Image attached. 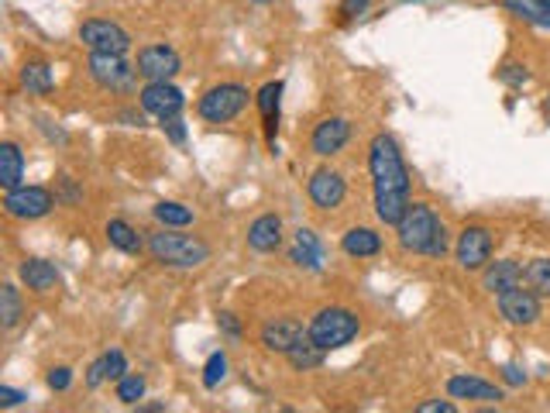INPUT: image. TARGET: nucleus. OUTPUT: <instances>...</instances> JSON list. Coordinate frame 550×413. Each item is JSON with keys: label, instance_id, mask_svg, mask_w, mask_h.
I'll return each mask as SVG.
<instances>
[{"label": "nucleus", "instance_id": "nucleus-45", "mask_svg": "<svg viewBox=\"0 0 550 413\" xmlns=\"http://www.w3.org/2000/svg\"><path fill=\"white\" fill-rule=\"evenodd\" d=\"M142 413H162L166 410V403H148V407H138Z\"/></svg>", "mask_w": 550, "mask_h": 413}, {"label": "nucleus", "instance_id": "nucleus-8", "mask_svg": "<svg viewBox=\"0 0 550 413\" xmlns=\"http://www.w3.org/2000/svg\"><path fill=\"white\" fill-rule=\"evenodd\" d=\"M86 73H90V79H94L96 87H103V90H118V94H127V90L135 87L138 66H131L124 55L90 52V59H86Z\"/></svg>", "mask_w": 550, "mask_h": 413}, {"label": "nucleus", "instance_id": "nucleus-38", "mask_svg": "<svg viewBox=\"0 0 550 413\" xmlns=\"http://www.w3.org/2000/svg\"><path fill=\"white\" fill-rule=\"evenodd\" d=\"M21 403H28V392H21V389H11V386H0V407H4V410L21 407Z\"/></svg>", "mask_w": 550, "mask_h": 413}, {"label": "nucleus", "instance_id": "nucleus-1", "mask_svg": "<svg viewBox=\"0 0 550 413\" xmlns=\"http://www.w3.org/2000/svg\"><path fill=\"white\" fill-rule=\"evenodd\" d=\"M368 172H372V194H375V218L385 227H396L409 211V169L392 135H375L368 145Z\"/></svg>", "mask_w": 550, "mask_h": 413}, {"label": "nucleus", "instance_id": "nucleus-36", "mask_svg": "<svg viewBox=\"0 0 550 413\" xmlns=\"http://www.w3.org/2000/svg\"><path fill=\"white\" fill-rule=\"evenodd\" d=\"M368 4H372V0H341L337 14H341V21H355L358 14H365V11H368Z\"/></svg>", "mask_w": 550, "mask_h": 413}, {"label": "nucleus", "instance_id": "nucleus-22", "mask_svg": "<svg viewBox=\"0 0 550 413\" xmlns=\"http://www.w3.org/2000/svg\"><path fill=\"white\" fill-rule=\"evenodd\" d=\"M341 252L348 259H375L382 252V235L375 227H365V224H355L341 235Z\"/></svg>", "mask_w": 550, "mask_h": 413}, {"label": "nucleus", "instance_id": "nucleus-23", "mask_svg": "<svg viewBox=\"0 0 550 413\" xmlns=\"http://www.w3.org/2000/svg\"><path fill=\"white\" fill-rule=\"evenodd\" d=\"M107 242L111 248H118L124 255H142L148 252V238H142V231L135 227V224H127V220H107Z\"/></svg>", "mask_w": 550, "mask_h": 413}, {"label": "nucleus", "instance_id": "nucleus-31", "mask_svg": "<svg viewBox=\"0 0 550 413\" xmlns=\"http://www.w3.org/2000/svg\"><path fill=\"white\" fill-rule=\"evenodd\" d=\"M114 392H118V400L124 403V407H138L144 400V389H148V383H144V376H138V372H127L120 383H114Z\"/></svg>", "mask_w": 550, "mask_h": 413}, {"label": "nucleus", "instance_id": "nucleus-7", "mask_svg": "<svg viewBox=\"0 0 550 413\" xmlns=\"http://www.w3.org/2000/svg\"><path fill=\"white\" fill-rule=\"evenodd\" d=\"M59 196L52 194L48 186H14V190H4V214L14 220H42L55 211Z\"/></svg>", "mask_w": 550, "mask_h": 413}, {"label": "nucleus", "instance_id": "nucleus-4", "mask_svg": "<svg viewBox=\"0 0 550 413\" xmlns=\"http://www.w3.org/2000/svg\"><path fill=\"white\" fill-rule=\"evenodd\" d=\"M358 331H361L358 314L348 310V307H324V310H316V317H313L310 327H307L313 344L324 348L327 355L337 351V348H344V344H351V341L358 338Z\"/></svg>", "mask_w": 550, "mask_h": 413}, {"label": "nucleus", "instance_id": "nucleus-26", "mask_svg": "<svg viewBox=\"0 0 550 413\" xmlns=\"http://www.w3.org/2000/svg\"><path fill=\"white\" fill-rule=\"evenodd\" d=\"M21 320H24L21 290H18L14 283H4V286H0V327H4V331H14Z\"/></svg>", "mask_w": 550, "mask_h": 413}, {"label": "nucleus", "instance_id": "nucleus-44", "mask_svg": "<svg viewBox=\"0 0 550 413\" xmlns=\"http://www.w3.org/2000/svg\"><path fill=\"white\" fill-rule=\"evenodd\" d=\"M118 121H124V124H144V111H120Z\"/></svg>", "mask_w": 550, "mask_h": 413}, {"label": "nucleus", "instance_id": "nucleus-28", "mask_svg": "<svg viewBox=\"0 0 550 413\" xmlns=\"http://www.w3.org/2000/svg\"><path fill=\"white\" fill-rule=\"evenodd\" d=\"M21 87L28 90V94H35V97H48V94H52V87H55L48 62H24L21 66Z\"/></svg>", "mask_w": 550, "mask_h": 413}, {"label": "nucleus", "instance_id": "nucleus-30", "mask_svg": "<svg viewBox=\"0 0 550 413\" xmlns=\"http://www.w3.org/2000/svg\"><path fill=\"white\" fill-rule=\"evenodd\" d=\"M523 283L540 296H550V259H529L523 266Z\"/></svg>", "mask_w": 550, "mask_h": 413}, {"label": "nucleus", "instance_id": "nucleus-43", "mask_svg": "<svg viewBox=\"0 0 550 413\" xmlns=\"http://www.w3.org/2000/svg\"><path fill=\"white\" fill-rule=\"evenodd\" d=\"M103 383H107V376H103V362L96 359V362H90V368H86V386L100 389Z\"/></svg>", "mask_w": 550, "mask_h": 413}, {"label": "nucleus", "instance_id": "nucleus-46", "mask_svg": "<svg viewBox=\"0 0 550 413\" xmlns=\"http://www.w3.org/2000/svg\"><path fill=\"white\" fill-rule=\"evenodd\" d=\"M251 4H259V7H265V4H272V0H251Z\"/></svg>", "mask_w": 550, "mask_h": 413}, {"label": "nucleus", "instance_id": "nucleus-20", "mask_svg": "<svg viewBox=\"0 0 550 413\" xmlns=\"http://www.w3.org/2000/svg\"><path fill=\"white\" fill-rule=\"evenodd\" d=\"M520 283H523V262H516V259H496L481 268V290L492 296L513 290Z\"/></svg>", "mask_w": 550, "mask_h": 413}, {"label": "nucleus", "instance_id": "nucleus-3", "mask_svg": "<svg viewBox=\"0 0 550 413\" xmlns=\"http://www.w3.org/2000/svg\"><path fill=\"white\" fill-rule=\"evenodd\" d=\"M148 255L166 268H200L210 262V244L186 235V227H159L148 235Z\"/></svg>", "mask_w": 550, "mask_h": 413}, {"label": "nucleus", "instance_id": "nucleus-6", "mask_svg": "<svg viewBox=\"0 0 550 413\" xmlns=\"http://www.w3.org/2000/svg\"><path fill=\"white\" fill-rule=\"evenodd\" d=\"M492 252H496V231L485 227V224H468L461 227L455 242V262L464 272H481V268L492 262Z\"/></svg>", "mask_w": 550, "mask_h": 413}, {"label": "nucleus", "instance_id": "nucleus-42", "mask_svg": "<svg viewBox=\"0 0 550 413\" xmlns=\"http://www.w3.org/2000/svg\"><path fill=\"white\" fill-rule=\"evenodd\" d=\"M503 383L505 386H527V372L520 365H503Z\"/></svg>", "mask_w": 550, "mask_h": 413}, {"label": "nucleus", "instance_id": "nucleus-13", "mask_svg": "<svg viewBox=\"0 0 550 413\" xmlns=\"http://www.w3.org/2000/svg\"><path fill=\"white\" fill-rule=\"evenodd\" d=\"M138 103H142L144 114L159 118V121H168V118H179L183 107H186V94L166 79V83H144L142 94H138Z\"/></svg>", "mask_w": 550, "mask_h": 413}, {"label": "nucleus", "instance_id": "nucleus-21", "mask_svg": "<svg viewBox=\"0 0 550 413\" xmlns=\"http://www.w3.org/2000/svg\"><path fill=\"white\" fill-rule=\"evenodd\" d=\"M18 279L31 293H48L62 283V272H59L55 262H48V259H24L21 266H18Z\"/></svg>", "mask_w": 550, "mask_h": 413}, {"label": "nucleus", "instance_id": "nucleus-10", "mask_svg": "<svg viewBox=\"0 0 550 413\" xmlns=\"http://www.w3.org/2000/svg\"><path fill=\"white\" fill-rule=\"evenodd\" d=\"M79 42L90 52H111V55H127L135 38L127 35V28H120L118 21L107 18H90L79 25Z\"/></svg>", "mask_w": 550, "mask_h": 413}, {"label": "nucleus", "instance_id": "nucleus-9", "mask_svg": "<svg viewBox=\"0 0 550 413\" xmlns=\"http://www.w3.org/2000/svg\"><path fill=\"white\" fill-rule=\"evenodd\" d=\"M496 307H499V317L513 327H533L540 317H544V303H540V293L529 290V286H513L496 296Z\"/></svg>", "mask_w": 550, "mask_h": 413}, {"label": "nucleus", "instance_id": "nucleus-37", "mask_svg": "<svg viewBox=\"0 0 550 413\" xmlns=\"http://www.w3.org/2000/svg\"><path fill=\"white\" fill-rule=\"evenodd\" d=\"M162 131L168 135V142H172V145H183V142H186V124L179 121V118H168V121H162Z\"/></svg>", "mask_w": 550, "mask_h": 413}, {"label": "nucleus", "instance_id": "nucleus-35", "mask_svg": "<svg viewBox=\"0 0 550 413\" xmlns=\"http://www.w3.org/2000/svg\"><path fill=\"white\" fill-rule=\"evenodd\" d=\"M45 386L52 389V392H70V386H72V368L70 365H55V368H48Z\"/></svg>", "mask_w": 550, "mask_h": 413}, {"label": "nucleus", "instance_id": "nucleus-27", "mask_svg": "<svg viewBox=\"0 0 550 413\" xmlns=\"http://www.w3.org/2000/svg\"><path fill=\"white\" fill-rule=\"evenodd\" d=\"M152 218L159 227H190L196 214H193L186 203H179V200H159L155 207H152Z\"/></svg>", "mask_w": 550, "mask_h": 413}, {"label": "nucleus", "instance_id": "nucleus-25", "mask_svg": "<svg viewBox=\"0 0 550 413\" xmlns=\"http://www.w3.org/2000/svg\"><path fill=\"white\" fill-rule=\"evenodd\" d=\"M324 359H327V351H324V348H316L310 335H303V338L289 348V355H286V362L292 365L296 372H313V368H320V365H324Z\"/></svg>", "mask_w": 550, "mask_h": 413}, {"label": "nucleus", "instance_id": "nucleus-41", "mask_svg": "<svg viewBox=\"0 0 550 413\" xmlns=\"http://www.w3.org/2000/svg\"><path fill=\"white\" fill-rule=\"evenodd\" d=\"M217 324H220V331H224L227 338L238 341L241 335H244V331H241V320H238V317H234V314H227V310H224V314L217 317Z\"/></svg>", "mask_w": 550, "mask_h": 413}, {"label": "nucleus", "instance_id": "nucleus-16", "mask_svg": "<svg viewBox=\"0 0 550 413\" xmlns=\"http://www.w3.org/2000/svg\"><path fill=\"white\" fill-rule=\"evenodd\" d=\"M289 262L303 272H324L327 266V248L316 238V231L310 227H300L292 231V244H289Z\"/></svg>", "mask_w": 550, "mask_h": 413}, {"label": "nucleus", "instance_id": "nucleus-24", "mask_svg": "<svg viewBox=\"0 0 550 413\" xmlns=\"http://www.w3.org/2000/svg\"><path fill=\"white\" fill-rule=\"evenodd\" d=\"M24 179V152L18 142H0V186L14 190Z\"/></svg>", "mask_w": 550, "mask_h": 413}, {"label": "nucleus", "instance_id": "nucleus-12", "mask_svg": "<svg viewBox=\"0 0 550 413\" xmlns=\"http://www.w3.org/2000/svg\"><path fill=\"white\" fill-rule=\"evenodd\" d=\"M307 196H310V203L316 211L331 214V211H337L348 200V179L337 169H331V166H320L307 179Z\"/></svg>", "mask_w": 550, "mask_h": 413}, {"label": "nucleus", "instance_id": "nucleus-15", "mask_svg": "<svg viewBox=\"0 0 550 413\" xmlns=\"http://www.w3.org/2000/svg\"><path fill=\"white\" fill-rule=\"evenodd\" d=\"M348 142H351V121L348 118H324L313 128L310 152L316 159H334Z\"/></svg>", "mask_w": 550, "mask_h": 413}, {"label": "nucleus", "instance_id": "nucleus-11", "mask_svg": "<svg viewBox=\"0 0 550 413\" xmlns=\"http://www.w3.org/2000/svg\"><path fill=\"white\" fill-rule=\"evenodd\" d=\"M135 66H138V76H142L144 83H166V79H176V76H179L183 59H179V52L172 49V45H166V42H152V45L138 49Z\"/></svg>", "mask_w": 550, "mask_h": 413}, {"label": "nucleus", "instance_id": "nucleus-18", "mask_svg": "<svg viewBox=\"0 0 550 413\" xmlns=\"http://www.w3.org/2000/svg\"><path fill=\"white\" fill-rule=\"evenodd\" d=\"M303 335H307V331H303L300 320H292V317H275V320H265L262 324L259 341H262L265 351H272V355H289V348L303 338Z\"/></svg>", "mask_w": 550, "mask_h": 413}, {"label": "nucleus", "instance_id": "nucleus-34", "mask_svg": "<svg viewBox=\"0 0 550 413\" xmlns=\"http://www.w3.org/2000/svg\"><path fill=\"white\" fill-rule=\"evenodd\" d=\"M496 76H499V83H505V87H516V90L529 83V70L527 66H520V62H505Z\"/></svg>", "mask_w": 550, "mask_h": 413}, {"label": "nucleus", "instance_id": "nucleus-40", "mask_svg": "<svg viewBox=\"0 0 550 413\" xmlns=\"http://www.w3.org/2000/svg\"><path fill=\"white\" fill-rule=\"evenodd\" d=\"M59 186H62V194H55L59 196V203H76V200H83V190L72 183L70 176H59Z\"/></svg>", "mask_w": 550, "mask_h": 413}, {"label": "nucleus", "instance_id": "nucleus-14", "mask_svg": "<svg viewBox=\"0 0 550 413\" xmlns=\"http://www.w3.org/2000/svg\"><path fill=\"white\" fill-rule=\"evenodd\" d=\"M447 396L451 400H468V403H485V407H499L505 400V389L496 383H485L479 376H468V372H457L447 379Z\"/></svg>", "mask_w": 550, "mask_h": 413}, {"label": "nucleus", "instance_id": "nucleus-33", "mask_svg": "<svg viewBox=\"0 0 550 413\" xmlns=\"http://www.w3.org/2000/svg\"><path fill=\"white\" fill-rule=\"evenodd\" d=\"M227 379V355L224 351H214L207 365H203V389H217Z\"/></svg>", "mask_w": 550, "mask_h": 413}, {"label": "nucleus", "instance_id": "nucleus-19", "mask_svg": "<svg viewBox=\"0 0 550 413\" xmlns=\"http://www.w3.org/2000/svg\"><path fill=\"white\" fill-rule=\"evenodd\" d=\"M283 242H286V227H283L279 214H259L248 224V248H255L262 255H272V252L283 248Z\"/></svg>", "mask_w": 550, "mask_h": 413}, {"label": "nucleus", "instance_id": "nucleus-29", "mask_svg": "<svg viewBox=\"0 0 550 413\" xmlns=\"http://www.w3.org/2000/svg\"><path fill=\"white\" fill-rule=\"evenodd\" d=\"M509 11H516V18H527L533 25L550 28V0H505Z\"/></svg>", "mask_w": 550, "mask_h": 413}, {"label": "nucleus", "instance_id": "nucleus-2", "mask_svg": "<svg viewBox=\"0 0 550 413\" xmlns=\"http://www.w3.org/2000/svg\"><path fill=\"white\" fill-rule=\"evenodd\" d=\"M396 238H399L403 252L427 255V259H444L451 252V231L437 218L431 203H409L403 220L396 224Z\"/></svg>", "mask_w": 550, "mask_h": 413}, {"label": "nucleus", "instance_id": "nucleus-5", "mask_svg": "<svg viewBox=\"0 0 550 413\" xmlns=\"http://www.w3.org/2000/svg\"><path fill=\"white\" fill-rule=\"evenodd\" d=\"M248 100H251L248 87L227 79V83H217L210 90H203V97L196 100V114L207 124H231L234 118H241Z\"/></svg>", "mask_w": 550, "mask_h": 413}, {"label": "nucleus", "instance_id": "nucleus-32", "mask_svg": "<svg viewBox=\"0 0 550 413\" xmlns=\"http://www.w3.org/2000/svg\"><path fill=\"white\" fill-rule=\"evenodd\" d=\"M100 362H103V376H107V383H120L131 368H127V355L120 351V348H107L103 355H100Z\"/></svg>", "mask_w": 550, "mask_h": 413}, {"label": "nucleus", "instance_id": "nucleus-17", "mask_svg": "<svg viewBox=\"0 0 550 413\" xmlns=\"http://www.w3.org/2000/svg\"><path fill=\"white\" fill-rule=\"evenodd\" d=\"M283 94H286V83L283 79H268L262 90L255 94V107L262 114V128H265V142L275 152V135H279V114H283Z\"/></svg>", "mask_w": 550, "mask_h": 413}, {"label": "nucleus", "instance_id": "nucleus-39", "mask_svg": "<svg viewBox=\"0 0 550 413\" xmlns=\"http://www.w3.org/2000/svg\"><path fill=\"white\" fill-rule=\"evenodd\" d=\"M416 413H457L455 400H427V403H416Z\"/></svg>", "mask_w": 550, "mask_h": 413}]
</instances>
